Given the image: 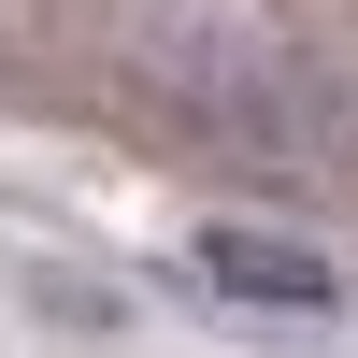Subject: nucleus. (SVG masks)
I'll return each mask as SVG.
<instances>
[{"label": "nucleus", "instance_id": "1", "mask_svg": "<svg viewBox=\"0 0 358 358\" xmlns=\"http://www.w3.org/2000/svg\"><path fill=\"white\" fill-rule=\"evenodd\" d=\"M201 273L229 287V301H273V315H330L344 273L315 244H273V229H201Z\"/></svg>", "mask_w": 358, "mask_h": 358}]
</instances>
